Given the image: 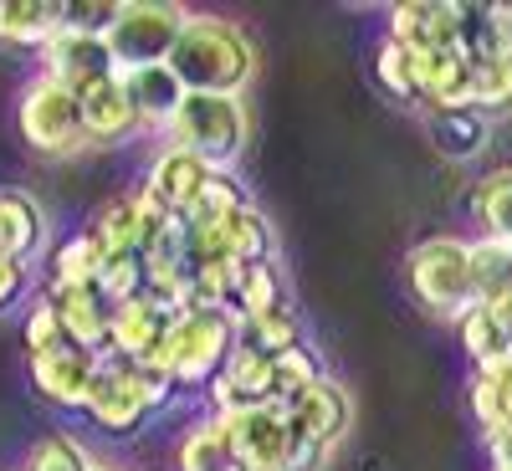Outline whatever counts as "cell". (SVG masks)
Listing matches in <instances>:
<instances>
[{
    "label": "cell",
    "mask_w": 512,
    "mask_h": 471,
    "mask_svg": "<svg viewBox=\"0 0 512 471\" xmlns=\"http://www.w3.org/2000/svg\"><path fill=\"white\" fill-rule=\"evenodd\" d=\"M169 67L185 82V93L241 98L246 82L256 77V41L246 36V26H236L226 16L190 11L175 52H169Z\"/></svg>",
    "instance_id": "6da1fadb"
},
{
    "label": "cell",
    "mask_w": 512,
    "mask_h": 471,
    "mask_svg": "<svg viewBox=\"0 0 512 471\" xmlns=\"http://www.w3.org/2000/svg\"><path fill=\"white\" fill-rule=\"evenodd\" d=\"M175 395H180V384L169 379L159 364L103 354V374H98L82 415H88L103 436L128 441V436H144V425L175 405Z\"/></svg>",
    "instance_id": "7a4b0ae2"
},
{
    "label": "cell",
    "mask_w": 512,
    "mask_h": 471,
    "mask_svg": "<svg viewBox=\"0 0 512 471\" xmlns=\"http://www.w3.org/2000/svg\"><path fill=\"white\" fill-rule=\"evenodd\" d=\"M231 349H236V313H226V308H185L175 318V328H169L164 349L149 364H159L185 395V390H210V379L221 374Z\"/></svg>",
    "instance_id": "3957f363"
},
{
    "label": "cell",
    "mask_w": 512,
    "mask_h": 471,
    "mask_svg": "<svg viewBox=\"0 0 512 471\" xmlns=\"http://www.w3.org/2000/svg\"><path fill=\"white\" fill-rule=\"evenodd\" d=\"M405 287L425 313L456 323L477 303V292H472V241L466 236H425V241H415L410 256H405Z\"/></svg>",
    "instance_id": "277c9868"
},
{
    "label": "cell",
    "mask_w": 512,
    "mask_h": 471,
    "mask_svg": "<svg viewBox=\"0 0 512 471\" xmlns=\"http://www.w3.org/2000/svg\"><path fill=\"white\" fill-rule=\"evenodd\" d=\"M159 139L169 149L205 159L210 169H231L246 144V103L221 98V93H185V103L175 108V118H169Z\"/></svg>",
    "instance_id": "5b68a950"
},
{
    "label": "cell",
    "mask_w": 512,
    "mask_h": 471,
    "mask_svg": "<svg viewBox=\"0 0 512 471\" xmlns=\"http://www.w3.org/2000/svg\"><path fill=\"white\" fill-rule=\"evenodd\" d=\"M16 134L31 154H47V159L88 149V134H82V98L36 72L16 98Z\"/></svg>",
    "instance_id": "8992f818"
},
{
    "label": "cell",
    "mask_w": 512,
    "mask_h": 471,
    "mask_svg": "<svg viewBox=\"0 0 512 471\" xmlns=\"http://www.w3.org/2000/svg\"><path fill=\"white\" fill-rule=\"evenodd\" d=\"M185 16H190V11L169 6V0H118V16H113V26L103 31L118 72L169 62V52H175V41H180V31H185Z\"/></svg>",
    "instance_id": "52a82bcc"
},
{
    "label": "cell",
    "mask_w": 512,
    "mask_h": 471,
    "mask_svg": "<svg viewBox=\"0 0 512 471\" xmlns=\"http://www.w3.org/2000/svg\"><path fill=\"white\" fill-rule=\"evenodd\" d=\"M221 425H226L236 471H292L297 436L282 410H241V415H221Z\"/></svg>",
    "instance_id": "ba28073f"
},
{
    "label": "cell",
    "mask_w": 512,
    "mask_h": 471,
    "mask_svg": "<svg viewBox=\"0 0 512 471\" xmlns=\"http://www.w3.org/2000/svg\"><path fill=\"white\" fill-rule=\"evenodd\" d=\"M36 67H41V77L62 82V88H72L77 98L88 93V88H98V82L118 77V62L108 52V41L103 36H88V31H67V26L36 52Z\"/></svg>",
    "instance_id": "9c48e42d"
},
{
    "label": "cell",
    "mask_w": 512,
    "mask_h": 471,
    "mask_svg": "<svg viewBox=\"0 0 512 471\" xmlns=\"http://www.w3.org/2000/svg\"><path fill=\"white\" fill-rule=\"evenodd\" d=\"M26 369H31V390L47 400V405L82 415V410H88V395H93L98 374H103V354H88V349L62 344V349H52V354L26 359Z\"/></svg>",
    "instance_id": "30bf717a"
},
{
    "label": "cell",
    "mask_w": 512,
    "mask_h": 471,
    "mask_svg": "<svg viewBox=\"0 0 512 471\" xmlns=\"http://www.w3.org/2000/svg\"><path fill=\"white\" fill-rule=\"evenodd\" d=\"M210 415H241V410H272V359L246 344L231 349L221 374L210 379Z\"/></svg>",
    "instance_id": "8fae6325"
},
{
    "label": "cell",
    "mask_w": 512,
    "mask_h": 471,
    "mask_svg": "<svg viewBox=\"0 0 512 471\" xmlns=\"http://www.w3.org/2000/svg\"><path fill=\"white\" fill-rule=\"evenodd\" d=\"M282 415H287V425H292V436H297V441H313V446L333 451L338 441L349 436L354 405H349V390H344V384L323 374L313 390H303Z\"/></svg>",
    "instance_id": "7c38bea8"
},
{
    "label": "cell",
    "mask_w": 512,
    "mask_h": 471,
    "mask_svg": "<svg viewBox=\"0 0 512 471\" xmlns=\"http://www.w3.org/2000/svg\"><path fill=\"white\" fill-rule=\"evenodd\" d=\"M175 318H180V308L159 303L154 292L134 297V303H118L113 308V344H108V354H118V359H154L164 349L169 328H175Z\"/></svg>",
    "instance_id": "4fadbf2b"
},
{
    "label": "cell",
    "mask_w": 512,
    "mask_h": 471,
    "mask_svg": "<svg viewBox=\"0 0 512 471\" xmlns=\"http://www.w3.org/2000/svg\"><path fill=\"white\" fill-rule=\"evenodd\" d=\"M384 36L400 41L410 57L456 52V6H446V0H405V6L390 11Z\"/></svg>",
    "instance_id": "5bb4252c"
},
{
    "label": "cell",
    "mask_w": 512,
    "mask_h": 471,
    "mask_svg": "<svg viewBox=\"0 0 512 471\" xmlns=\"http://www.w3.org/2000/svg\"><path fill=\"white\" fill-rule=\"evenodd\" d=\"M128 103H134L139 113V134H164L169 118H175V108L185 103V82L175 77V67L169 62H154V67H128L118 72Z\"/></svg>",
    "instance_id": "9a60e30c"
},
{
    "label": "cell",
    "mask_w": 512,
    "mask_h": 471,
    "mask_svg": "<svg viewBox=\"0 0 512 471\" xmlns=\"http://www.w3.org/2000/svg\"><path fill=\"white\" fill-rule=\"evenodd\" d=\"M461 354L472 359V369H492L512 359V297L502 303H472L456 318Z\"/></svg>",
    "instance_id": "2e32d148"
},
{
    "label": "cell",
    "mask_w": 512,
    "mask_h": 471,
    "mask_svg": "<svg viewBox=\"0 0 512 471\" xmlns=\"http://www.w3.org/2000/svg\"><path fill=\"white\" fill-rule=\"evenodd\" d=\"M57 303L62 333L72 349H88V354H108L113 344V303L103 297V287H72V292H47Z\"/></svg>",
    "instance_id": "e0dca14e"
},
{
    "label": "cell",
    "mask_w": 512,
    "mask_h": 471,
    "mask_svg": "<svg viewBox=\"0 0 512 471\" xmlns=\"http://www.w3.org/2000/svg\"><path fill=\"white\" fill-rule=\"evenodd\" d=\"M415 98L425 113L472 108V62L461 52H425L415 57Z\"/></svg>",
    "instance_id": "ac0fdd59"
},
{
    "label": "cell",
    "mask_w": 512,
    "mask_h": 471,
    "mask_svg": "<svg viewBox=\"0 0 512 471\" xmlns=\"http://www.w3.org/2000/svg\"><path fill=\"white\" fill-rule=\"evenodd\" d=\"M82 134H88V149H118L139 134V113L128 103L118 77L82 93Z\"/></svg>",
    "instance_id": "d6986e66"
},
{
    "label": "cell",
    "mask_w": 512,
    "mask_h": 471,
    "mask_svg": "<svg viewBox=\"0 0 512 471\" xmlns=\"http://www.w3.org/2000/svg\"><path fill=\"white\" fill-rule=\"evenodd\" d=\"M216 175L205 159H195V154H185V149H169V144H159V154H154V164H149V175H144V185L175 210V216L185 221L190 216V205H195V195L205 190V180Z\"/></svg>",
    "instance_id": "ffe728a7"
},
{
    "label": "cell",
    "mask_w": 512,
    "mask_h": 471,
    "mask_svg": "<svg viewBox=\"0 0 512 471\" xmlns=\"http://www.w3.org/2000/svg\"><path fill=\"white\" fill-rule=\"evenodd\" d=\"M47 246V210L31 190H0V256L26 262Z\"/></svg>",
    "instance_id": "44dd1931"
},
{
    "label": "cell",
    "mask_w": 512,
    "mask_h": 471,
    "mask_svg": "<svg viewBox=\"0 0 512 471\" xmlns=\"http://www.w3.org/2000/svg\"><path fill=\"white\" fill-rule=\"evenodd\" d=\"M108 251L98 246L93 231H72L52 246L47 256V292H72V287H98Z\"/></svg>",
    "instance_id": "7402d4cb"
},
{
    "label": "cell",
    "mask_w": 512,
    "mask_h": 471,
    "mask_svg": "<svg viewBox=\"0 0 512 471\" xmlns=\"http://www.w3.org/2000/svg\"><path fill=\"white\" fill-rule=\"evenodd\" d=\"M62 31V0H0V41L41 52Z\"/></svg>",
    "instance_id": "603a6c76"
},
{
    "label": "cell",
    "mask_w": 512,
    "mask_h": 471,
    "mask_svg": "<svg viewBox=\"0 0 512 471\" xmlns=\"http://www.w3.org/2000/svg\"><path fill=\"white\" fill-rule=\"evenodd\" d=\"M175 471H236V456H231L221 415H200V420H190L180 431Z\"/></svg>",
    "instance_id": "cb8c5ba5"
},
{
    "label": "cell",
    "mask_w": 512,
    "mask_h": 471,
    "mask_svg": "<svg viewBox=\"0 0 512 471\" xmlns=\"http://www.w3.org/2000/svg\"><path fill=\"white\" fill-rule=\"evenodd\" d=\"M431 144H436L446 159L466 164V159L487 154V144H492V118H487V113H477V108L431 113Z\"/></svg>",
    "instance_id": "d4e9b609"
},
{
    "label": "cell",
    "mask_w": 512,
    "mask_h": 471,
    "mask_svg": "<svg viewBox=\"0 0 512 471\" xmlns=\"http://www.w3.org/2000/svg\"><path fill=\"white\" fill-rule=\"evenodd\" d=\"M456 52L466 62H482L507 47V26H502V6H477V0H461L456 6Z\"/></svg>",
    "instance_id": "484cf974"
},
{
    "label": "cell",
    "mask_w": 512,
    "mask_h": 471,
    "mask_svg": "<svg viewBox=\"0 0 512 471\" xmlns=\"http://www.w3.org/2000/svg\"><path fill=\"white\" fill-rule=\"evenodd\" d=\"M236 344L277 359V354H287V349L303 344V318L292 313V303H282V308H272V313H262V318H236Z\"/></svg>",
    "instance_id": "4316f807"
},
{
    "label": "cell",
    "mask_w": 512,
    "mask_h": 471,
    "mask_svg": "<svg viewBox=\"0 0 512 471\" xmlns=\"http://www.w3.org/2000/svg\"><path fill=\"white\" fill-rule=\"evenodd\" d=\"M466 400H472V415H477L482 431L512 425V359L507 364H492V369H472Z\"/></svg>",
    "instance_id": "83f0119b"
},
{
    "label": "cell",
    "mask_w": 512,
    "mask_h": 471,
    "mask_svg": "<svg viewBox=\"0 0 512 471\" xmlns=\"http://www.w3.org/2000/svg\"><path fill=\"white\" fill-rule=\"evenodd\" d=\"M472 221L482 226V236L512 241V164L487 169V175L472 185Z\"/></svg>",
    "instance_id": "f1b7e54d"
},
{
    "label": "cell",
    "mask_w": 512,
    "mask_h": 471,
    "mask_svg": "<svg viewBox=\"0 0 512 471\" xmlns=\"http://www.w3.org/2000/svg\"><path fill=\"white\" fill-rule=\"evenodd\" d=\"M88 231L98 236V246H103L108 256L139 251V200H134V190L108 195V200L93 210V226H88Z\"/></svg>",
    "instance_id": "f546056e"
},
{
    "label": "cell",
    "mask_w": 512,
    "mask_h": 471,
    "mask_svg": "<svg viewBox=\"0 0 512 471\" xmlns=\"http://www.w3.org/2000/svg\"><path fill=\"white\" fill-rule=\"evenodd\" d=\"M472 292H477V303L512 297V246L507 241H497V236L472 241Z\"/></svg>",
    "instance_id": "4dcf8cb0"
},
{
    "label": "cell",
    "mask_w": 512,
    "mask_h": 471,
    "mask_svg": "<svg viewBox=\"0 0 512 471\" xmlns=\"http://www.w3.org/2000/svg\"><path fill=\"white\" fill-rule=\"evenodd\" d=\"M98 456L82 446L72 431H47V436H36L21 456L16 471H93Z\"/></svg>",
    "instance_id": "1f68e13d"
},
{
    "label": "cell",
    "mask_w": 512,
    "mask_h": 471,
    "mask_svg": "<svg viewBox=\"0 0 512 471\" xmlns=\"http://www.w3.org/2000/svg\"><path fill=\"white\" fill-rule=\"evenodd\" d=\"M287 297H282V272H277V262H251V267H241V277H236V303H231V313L236 318H262V313H272V308H282Z\"/></svg>",
    "instance_id": "d6a6232c"
},
{
    "label": "cell",
    "mask_w": 512,
    "mask_h": 471,
    "mask_svg": "<svg viewBox=\"0 0 512 471\" xmlns=\"http://www.w3.org/2000/svg\"><path fill=\"white\" fill-rule=\"evenodd\" d=\"M318 379H323V364H318V354H313L308 344L277 354V359H272V410H287L303 390H313Z\"/></svg>",
    "instance_id": "836d02e7"
},
{
    "label": "cell",
    "mask_w": 512,
    "mask_h": 471,
    "mask_svg": "<svg viewBox=\"0 0 512 471\" xmlns=\"http://www.w3.org/2000/svg\"><path fill=\"white\" fill-rule=\"evenodd\" d=\"M472 108L487 118L512 113V52L472 62Z\"/></svg>",
    "instance_id": "e575fe53"
},
{
    "label": "cell",
    "mask_w": 512,
    "mask_h": 471,
    "mask_svg": "<svg viewBox=\"0 0 512 471\" xmlns=\"http://www.w3.org/2000/svg\"><path fill=\"white\" fill-rule=\"evenodd\" d=\"M241 205H251L246 190H241V180L231 175V169H216V175L205 180V190L195 195L185 226H216L221 216H231V210H241Z\"/></svg>",
    "instance_id": "d590c367"
},
{
    "label": "cell",
    "mask_w": 512,
    "mask_h": 471,
    "mask_svg": "<svg viewBox=\"0 0 512 471\" xmlns=\"http://www.w3.org/2000/svg\"><path fill=\"white\" fill-rule=\"evenodd\" d=\"M374 82L390 98H400V103H420L415 98V57L400 47V41H390V36L374 41Z\"/></svg>",
    "instance_id": "8d00e7d4"
},
{
    "label": "cell",
    "mask_w": 512,
    "mask_h": 471,
    "mask_svg": "<svg viewBox=\"0 0 512 471\" xmlns=\"http://www.w3.org/2000/svg\"><path fill=\"white\" fill-rule=\"evenodd\" d=\"M103 297L118 308V303H134V297L149 292V272H144V256L139 251H123V256H108L103 262V277H98Z\"/></svg>",
    "instance_id": "74e56055"
},
{
    "label": "cell",
    "mask_w": 512,
    "mask_h": 471,
    "mask_svg": "<svg viewBox=\"0 0 512 471\" xmlns=\"http://www.w3.org/2000/svg\"><path fill=\"white\" fill-rule=\"evenodd\" d=\"M21 344H26V359L36 354H52L67 344V333H62V318H57V303L47 292L31 297V308H26V323H21Z\"/></svg>",
    "instance_id": "f35d334b"
},
{
    "label": "cell",
    "mask_w": 512,
    "mask_h": 471,
    "mask_svg": "<svg viewBox=\"0 0 512 471\" xmlns=\"http://www.w3.org/2000/svg\"><path fill=\"white\" fill-rule=\"evenodd\" d=\"M113 16H118V0H72V6H62V26L88 31V36H103Z\"/></svg>",
    "instance_id": "ab89813d"
},
{
    "label": "cell",
    "mask_w": 512,
    "mask_h": 471,
    "mask_svg": "<svg viewBox=\"0 0 512 471\" xmlns=\"http://www.w3.org/2000/svg\"><path fill=\"white\" fill-rule=\"evenodd\" d=\"M26 287H31V267L26 262H6L0 256V313H11L26 303Z\"/></svg>",
    "instance_id": "60d3db41"
},
{
    "label": "cell",
    "mask_w": 512,
    "mask_h": 471,
    "mask_svg": "<svg viewBox=\"0 0 512 471\" xmlns=\"http://www.w3.org/2000/svg\"><path fill=\"white\" fill-rule=\"evenodd\" d=\"M492 466H512V425H497V431H482Z\"/></svg>",
    "instance_id": "b9f144b4"
},
{
    "label": "cell",
    "mask_w": 512,
    "mask_h": 471,
    "mask_svg": "<svg viewBox=\"0 0 512 471\" xmlns=\"http://www.w3.org/2000/svg\"><path fill=\"white\" fill-rule=\"evenodd\" d=\"M502 26H507V47H512V6H502Z\"/></svg>",
    "instance_id": "7bdbcfd3"
},
{
    "label": "cell",
    "mask_w": 512,
    "mask_h": 471,
    "mask_svg": "<svg viewBox=\"0 0 512 471\" xmlns=\"http://www.w3.org/2000/svg\"><path fill=\"white\" fill-rule=\"evenodd\" d=\"M93 471H123V466H108V461H98V466H93Z\"/></svg>",
    "instance_id": "ee69618b"
},
{
    "label": "cell",
    "mask_w": 512,
    "mask_h": 471,
    "mask_svg": "<svg viewBox=\"0 0 512 471\" xmlns=\"http://www.w3.org/2000/svg\"><path fill=\"white\" fill-rule=\"evenodd\" d=\"M492 471H512V466H492Z\"/></svg>",
    "instance_id": "f6af8a7d"
},
{
    "label": "cell",
    "mask_w": 512,
    "mask_h": 471,
    "mask_svg": "<svg viewBox=\"0 0 512 471\" xmlns=\"http://www.w3.org/2000/svg\"><path fill=\"white\" fill-rule=\"evenodd\" d=\"M507 246H512V241H507Z\"/></svg>",
    "instance_id": "bcb514c9"
}]
</instances>
